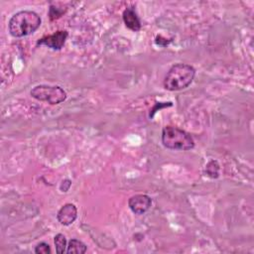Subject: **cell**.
I'll list each match as a JSON object with an SVG mask.
<instances>
[{"instance_id":"1","label":"cell","mask_w":254,"mask_h":254,"mask_svg":"<svg viewBox=\"0 0 254 254\" xmlns=\"http://www.w3.org/2000/svg\"><path fill=\"white\" fill-rule=\"evenodd\" d=\"M41 17L34 11L24 10L14 14L9 20L8 29L14 38H22L36 32L41 26Z\"/></svg>"},{"instance_id":"2","label":"cell","mask_w":254,"mask_h":254,"mask_svg":"<svg viewBox=\"0 0 254 254\" xmlns=\"http://www.w3.org/2000/svg\"><path fill=\"white\" fill-rule=\"evenodd\" d=\"M195 75L193 66L187 64H176L167 72L163 85L167 90L178 91L187 88Z\"/></svg>"},{"instance_id":"3","label":"cell","mask_w":254,"mask_h":254,"mask_svg":"<svg viewBox=\"0 0 254 254\" xmlns=\"http://www.w3.org/2000/svg\"><path fill=\"white\" fill-rule=\"evenodd\" d=\"M162 143L171 150L188 151L194 147V141L190 133L175 126H166L162 131Z\"/></svg>"},{"instance_id":"4","label":"cell","mask_w":254,"mask_h":254,"mask_svg":"<svg viewBox=\"0 0 254 254\" xmlns=\"http://www.w3.org/2000/svg\"><path fill=\"white\" fill-rule=\"evenodd\" d=\"M31 95L39 101L47 102L52 105L60 104L66 99V92L58 85H36L31 90Z\"/></svg>"},{"instance_id":"5","label":"cell","mask_w":254,"mask_h":254,"mask_svg":"<svg viewBox=\"0 0 254 254\" xmlns=\"http://www.w3.org/2000/svg\"><path fill=\"white\" fill-rule=\"evenodd\" d=\"M67 36H68V33L66 31L60 30L52 35L43 37L42 39L38 40L37 46L43 45L53 50H61L64 47Z\"/></svg>"},{"instance_id":"6","label":"cell","mask_w":254,"mask_h":254,"mask_svg":"<svg viewBox=\"0 0 254 254\" xmlns=\"http://www.w3.org/2000/svg\"><path fill=\"white\" fill-rule=\"evenodd\" d=\"M152 204V199L147 194H135L132 195L128 200L129 208L135 214L145 213Z\"/></svg>"},{"instance_id":"7","label":"cell","mask_w":254,"mask_h":254,"mask_svg":"<svg viewBox=\"0 0 254 254\" xmlns=\"http://www.w3.org/2000/svg\"><path fill=\"white\" fill-rule=\"evenodd\" d=\"M77 217L76 206L72 203H65L58 211L57 219L62 225H70Z\"/></svg>"},{"instance_id":"8","label":"cell","mask_w":254,"mask_h":254,"mask_svg":"<svg viewBox=\"0 0 254 254\" xmlns=\"http://www.w3.org/2000/svg\"><path fill=\"white\" fill-rule=\"evenodd\" d=\"M123 22L125 26L133 31V32H138L141 29V21L136 13V10L133 7H128L123 11L122 14Z\"/></svg>"},{"instance_id":"9","label":"cell","mask_w":254,"mask_h":254,"mask_svg":"<svg viewBox=\"0 0 254 254\" xmlns=\"http://www.w3.org/2000/svg\"><path fill=\"white\" fill-rule=\"evenodd\" d=\"M86 245L78 239H70L66 246V253L68 254H83L86 252Z\"/></svg>"},{"instance_id":"10","label":"cell","mask_w":254,"mask_h":254,"mask_svg":"<svg viewBox=\"0 0 254 254\" xmlns=\"http://www.w3.org/2000/svg\"><path fill=\"white\" fill-rule=\"evenodd\" d=\"M54 243L56 246V252L58 254H63L65 252V248H66V239L65 236L62 233H59L55 236L54 239Z\"/></svg>"},{"instance_id":"11","label":"cell","mask_w":254,"mask_h":254,"mask_svg":"<svg viewBox=\"0 0 254 254\" xmlns=\"http://www.w3.org/2000/svg\"><path fill=\"white\" fill-rule=\"evenodd\" d=\"M205 173L208 177L214 179L218 177L219 174V165L216 161H210L205 167Z\"/></svg>"},{"instance_id":"12","label":"cell","mask_w":254,"mask_h":254,"mask_svg":"<svg viewBox=\"0 0 254 254\" xmlns=\"http://www.w3.org/2000/svg\"><path fill=\"white\" fill-rule=\"evenodd\" d=\"M35 253H37V254H48V253H51L50 245L47 244L46 242L39 243L35 247Z\"/></svg>"},{"instance_id":"13","label":"cell","mask_w":254,"mask_h":254,"mask_svg":"<svg viewBox=\"0 0 254 254\" xmlns=\"http://www.w3.org/2000/svg\"><path fill=\"white\" fill-rule=\"evenodd\" d=\"M167 106H172V102H161V103H157L156 105H155V107L152 109V113L150 114V117L152 118L153 116H154V113L156 112V110H158V109H161V108H163V107H167Z\"/></svg>"},{"instance_id":"14","label":"cell","mask_w":254,"mask_h":254,"mask_svg":"<svg viewBox=\"0 0 254 254\" xmlns=\"http://www.w3.org/2000/svg\"><path fill=\"white\" fill-rule=\"evenodd\" d=\"M70 186H71V182L69 181V180H67V179H65V180H64L63 182H62V184H61V186H60V190H62V191H67L68 190H69V188H70Z\"/></svg>"}]
</instances>
